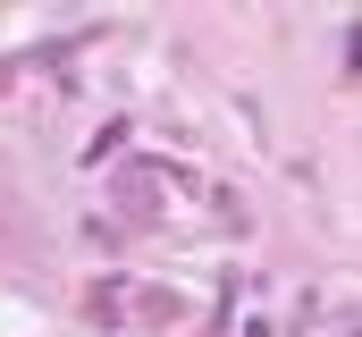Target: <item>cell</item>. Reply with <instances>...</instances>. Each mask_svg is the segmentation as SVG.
<instances>
[]
</instances>
